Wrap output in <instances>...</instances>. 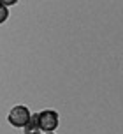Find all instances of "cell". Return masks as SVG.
Instances as JSON below:
<instances>
[{
    "mask_svg": "<svg viewBox=\"0 0 123 134\" xmlns=\"http://www.w3.org/2000/svg\"><path fill=\"white\" fill-rule=\"evenodd\" d=\"M25 131H27V132H37V131H39V124H37V113H32V116H30V120H28Z\"/></svg>",
    "mask_w": 123,
    "mask_h": 134,
    "instance_id": "cell-3",
    "label": "cell"
},
{
    "mask_svg": "<svg viewBox=\"0 0 123 134\" xmlns=\"http://www.w3.org/2000/svg\"><path fill=\"white\" fill-rule=\"evenodd\" d=\"M46 134H55V132H46Z\"/></svg>",
    "mask_w": 123,
    "mask_h": 134,
    "instance_id": "cell-6",
    "label": "cell"
},
{
    "mask_svg": "<svg viewBox=\"0 0 123 134\" xmlns=\"http://www.w3.org/2000/svg\"><path fill=\"white\" fill-rule=\"evenodd\" d=\"M27 134H39V132H27Z\"/></svg>",
    "mask_w": 123,
    "mask_h": 134,
    "instance_id": "cell-5",
    "label": "cell"
},
{
    "mask_svg": "<svg viewBox=\"0 0 123 134\" xmlns=\"http://www.w3.org/2000/svg\"><path fill=\"white\" fill-rule=\"evenodd\" d=\"M37 124H39V131L42 132H55L58 125H60V115L55 109H42L37 113Z\"/></svg>",
    "mask_w": 123,
    "mask_h": 134,
    "instance_id": "cell-1",
    "label": "cell"
},
{
    "mask_svg": "<svg viewBox=\"0 0 123 134\" xmlns=\"http://www.w3.org/2000/svg\"><path fill=\"white\" fill-rule=\"evenodd\" d=\"M7 18H9V9H7V7L2 4V0H0V25H2L4 21H7Z\"/></svg>",
    "mask_w": 123,
    "mask_h": 134,
    "instance_id": "cell-4",
    "label": "cell"
},
{
    "mask_svg": "<svg viewBox=\"0 0 123 134\" xmlns=\"http://www.w3.org/2000/svg\"><path fill=\"white\" fill-rule=\"evenodd\" d=\"M30 116H32V111H30L27 106L18 104V106H14L13 109L9 111L7 120H9V124H11L13 127L25 129V127H27V124H28V120H30Z\"/></svg>",
    "mask_w": 123,
    "mask_h": 134,
    "instance_id": "cell-2",
    "label": "cell"
}]
</instances>
